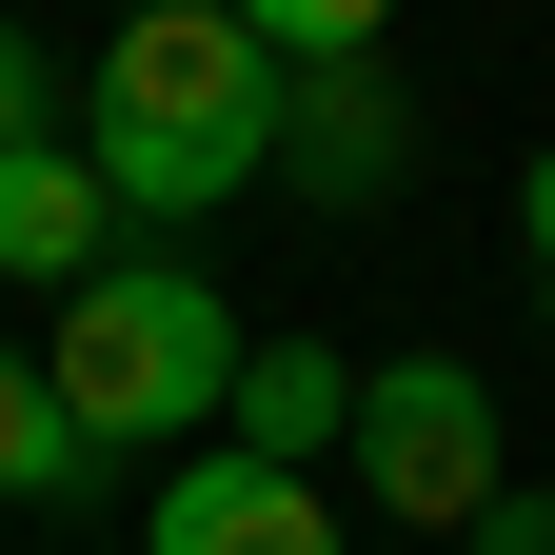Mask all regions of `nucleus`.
I'll list each match as a JSON object with an SVG mask.
<instances>
[{"instance_id": "nucleus-1", "label": "nucleus", "mask_w": 555, "mask_h": 555, "mask_svg": "<svg viewBox=\"0 0 555 555\" xmlns=\"http://www.w3.org/2000/svg\"><path fill=\"white\" fill-rule=\"evenodd\" d=\"M60 139L100 159V198H119V219H219V198H258V159H278V60L219 21V0L119 21Z\"/></svg>"}, {"instance_id": "nucleus-2", "label": "nucleus", "mask_w": 555, "mask_h": 555, "mask_svg": "<svg viewBox=\"0 0 555 555\" xmlns=\"http://www.w3.org/2000/svg\"><path fill=\"white\" fill-rule=\"evenodd\" d=\"M238 358H258V337L219 318V278H198V258H100L80 298H60V337H40L80 456H198V437H219V397H238Z\"/></svg>"}, {"instance_id": "nucleus-3", "label": "nucleus", "mask_w": 555, "mask_h": 555, "mask_svg": "<svg viewBox=\"0 0 555 555\" xmlns=\"http://www.w3.org/2000/svg\"><path fill=\"white\" fill-rule=\"evenodd\" d=\"M337 476H358V516L397 535V555H456L476 516L516 496V416H496V377L476 358H358V437H337Z\"/></svg>"}, {"instance_id": "nucleus-4", "label": "nucleus", "mask_w": 555, "mask_h": 555, "mask_svg": "<svg viewBox=\"0 0 555 555\" xmlns=\"http://www.w3.org/2000/svg\"><path fill=\"white\" fill-rule=\"evenodd\" d=\"M139 555H358V516H337L318 476L198 437V456H159V496H139Z\"/></svg>"}, {"instance_id": "nucleus-5", "label": "nucleus", "mask_w": 555, "mask_h": 555, "mask_svg": "<svg viewBox=\"0 0 555 555\" xmlns=\"http://www.w3.org/2000/svg\"><path fill=\"white\" fill-rule=\"evenodd\" d=\"M100 258H119V198H100V159H80V139H21V159H0V278L80 298Z\"/></svg>"}, {"instance_id": "nucleus-6", "label": "nucleus", "mask_w": 555, "mask_h": 555, "mask_svg": "<svg viewBox=\"0 0 555 555\" xmlns=\"http://www.w3.org/2000/svg\"><path fill=\"white\" fill-rule=\"evenodd\" d=\"M278 179H318V198H377L397 179V80H377V60L278 80Z\"/></svg>"}, {"instance_id": "nucleus-7", "label": "nucleus", "mask_w": 555, "mask_h": 555, "mask_svg": "<svg viewBox=\"0 0 555 555\" xmlns=\"http://www.w3.org/2000/svg\"><path fill=\"white\" fill-rule=\"evenodd\" d=\"M219 437H238V456H278V476H318L337 437H358V358H318V337H258V358H238V397H219Z\"/></svg>"}, {"instance_id": "nucleus-8", "label": "nucleus", "mask_w": 555, "mask_h": 555, "mask_svg": "<svg viewBox=\"0 0 555 555\" xmlns=\"http://www.w3.org/2000/svg\"><path fill=\"white\" fill-rule=\"evenodd\" d=\"M80 476H100V456H80V416H60V377L0 337V496H21V516H60Z\"/></svg>"}, {"instance_id": "nucleus-9", "label": "nucleus", "mask_w": 555, "mask_h": 555, "mask_svg": "<svg viewBox=\"0 0 555 555\" xmlns=\"http://www.w3.org/2000/svg\"><path fill=\"white\" fill-rule=\"evenodd\" d=\"M219 21L278 60V80H318V60H377L397 40V0H219Z\"/></svg>"}, {"instance_id": "nucleus-10", "label": "nucleus", "mask_w": 555, "mask_h": 555, "mask_svg": "<svg viewBox=\"0 0 555 555\" xmlns=\"http://www.w3.org/2000/svg\"><path fill=\"white\" fill-rule=\"evenodd\" d=\"M21 139H60V60H40L21 21H0V159H21Z\"/></svg>"}, {"instance_id": "nucleus-11", "label": "nucleus", "mask_w": 555, "mask_h": 555, "mask_svg": "<svg viewBox=\"0 0 555 555\" xmlns=\"http://www.w3.org/2000/svg\"><path fill=\"white\" fill-rule=\"evenodd\" d=\"M516 258H535V298H555V139L516 159Z\"/></svg>"}, {"instance_id": "nucleus-12", "label": "nucleus", "mask_w": 555, "mask_h": 555, "mask_svg": "<svg viewBox=\"0 0 555 555\" xmlns=\"http://www.w3.org/2000/svg\"><path fill=\"white\" fill-rule=\"evenodd\" d=\"M456 555H555V496H535V476H516V496H496V516H476Z\"/></svg>"}, {"instance_id": "nucleus-13", "label": "nucleus", "mask_w": 555, "mask_h": 555, "mask_svg": "<svg viewBox=\"0 0 555 555\" xmlns=\"http://www.w3.org/2000/svg\"><path fill=\"white\" fill-rule=\"evenodd\" d=\"M100 21H179V0H100Z\"/></svg>"}]
</instances>
